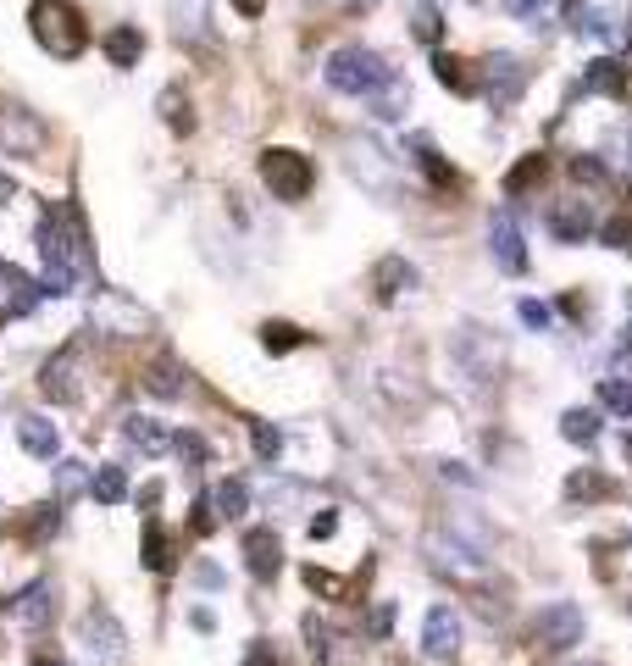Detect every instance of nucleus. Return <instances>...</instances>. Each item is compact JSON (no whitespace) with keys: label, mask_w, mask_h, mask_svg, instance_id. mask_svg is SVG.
<instances>
[{"label":"nucleus","mask_w":632,"mask_h":666,"mask_svg":"<svg viewBox=\"0 0 632 666\" xmlns=\"http://www.w3.org/2000/svg\"><path fill=\"white\" fill-rule=\"evenodd\" d=\"M261 345L273 351V356H284V351H300V345H306V333H300L295 322H266V328H261Z\"/></svg>","instance_id":"31"},{"label":"nucleus","mask_w":632,"mask_h":666,"mask_svg":"<svg viewBox=\"0 0 632 666\" xmlns=\"http://www.w3.org/2000/svg\"><path fill=\"white\" fill-rule=\"evenodd\" d=\"M433 72L444 90H456V95H478V72H467L461 56H449V50H433Z\"/></svg>","instance_id":"25"},{"label":"nucleus","mask_w":632,"mask_h":666,"mask_svg":"<svg viewBox=\"0 0 632 666\" xmlns=\"http://www.w3.org/2000/svg\"><path fill=\"white\" fill-rule=\"evenodd\" d=\"M189 628H200V633H211V628H217V617H211L206 606H195V611H189Z\"/></svg>","instance_id":"53"},{"label":"nucleus","mask_w":632,"mask_h":666,"mask_svg":"<svg viewBox=\"0 0 632 666\" xmlns=\"http://www.w3.org/2000/svg\"><path fill=\"white\" fill-rule=\"evenodd\" d=\"M83 644L95 650L101 661H123V650H128V639H123V622H117L106 606H89V611H83Z\"/></svg>","instance_id":"10"},{"label":"nucleus","mask_w":632,"mask_h":666,"mask_svg":"<svg viewBox=\"0 0 632 666\" xmlns=\"http://www.w3.org/2000/svg\"><path fill=\"white\" fill-rule=\"evenodd\" d=\"M134 500H139V512H145V517H150V512H156V506H161V483H156V478H150V483H145V489H134Z\"/></svg>","instance_id":"48"},{"label":"nucleus","mask_w":632,"mask_h":666,"mask_svg":"<svg viewBox=\"0 0 632 666\" xmlns=\"http://www.w3.org/2000/svg\"><path fill=\"white\" fill-rule=\"evenodd\" d=\"M616 145H621V150H627V161H632V139H627V134H616Z\"/></svg>","instance_id":"58"},{"label":"nucleus","mask_w":632,"mask_h":666,"mask_svg":"<svg viewBox=\"0 0 632 666\" xmlns=\"http://www.w3.org/2000/svg\"><path fill=\"white\" fill-rule=\"evenodd\" d=\"M583 95H627V67H621L616 56L588 61V72H583Z\"/></svg>","instance_id":"18"},{"label":"nucleus","mask_w":632,"mask_h":666,"mask_svg":"<svg viewBox=\"0 0 632 666\" xmlns=\"http://www.w3.org/2000/svg\"><path fill=\"white\" fill-rule=\"evenodd\" d=\"M599 239H605V244H616V250H632V211L610 217V222L599 228Z\"/></svg>","instance_id":"40"},{"label":"nucleus","mask_w":632,"mask_h":666,"mask_svg":"<svg viewBox=\"0 0 632 666\" xmlns=\"http://www.w3.org/2000/svg\"><path fill=\"white\" fill-rule=\"evenodd\" d=\"M538 7H544V0H505V12H510V18H532Z\"/></svg>","instance_id":"52"},{"label":"nucleus","mask_w":632,"mask_h":666,"mask_svg":"<svg viewBox=\"0 0 632 666\" xmlns=\"http://www.w3.org/2000/svg\"><path fill=\"white\" fill-rule=\"evenodd\" d=\"M83 483H89V467H83V461H72V456H67V461H61V467H56V500H61V506H67V500H72V494H78V489H83Z\"/></svg>","instance_id":"35"},{"label":"nucleus","mask_w":632,"mask_h":666,"mask_svg":"<svg viewBox=\"0 0 632 666\" xmlns=\"http://www.w3.org/2000/svg\"><path fill=\"white\" fill-rule=\"evenodd\" d=\"M28 28H34L39 50L45 56H61V61L83 56V45H89L83 12L72 7V0H34V7H28Z\"/></svg>","instance_id":"2"},{"label":"nucleus","mask_w":632,"mask_h":666,"mask_svg":"<svg viewBox=\"0 0 632 666\" xmlns=\"http://www.w3.org/2000/svg\"><path fill=\"white\" fill-rule=\"evenodd\" d=\"M244 566H250V577L273 583V577L284 572V539H278L273 528H250V533H244Z\"/></svg>","instance_id":"12"},{"label":"nucleus","mask_w":632,"mask_h":666,"mask_svg":"<svg viewBox=\"0 0 632 666\" xmlns=\"http://www.w3.org/2000/svg\"><path fill=\"white\" fill-rule=\"evenodd\" d=\"M0 306H7V262H0Z\"/></svg>","instance_id":"57"},{"label":"nucleus","mask_w":632,"mask_h":666,"mask_svg":"<svg viewBox=\"0 0 632 666\" xmlns=\"http://www.w3.org/2000/svg\"><path fill=\"white\" fill-rule=\"evenodd\" d=\"M572 179H577V184H605V179H610V166L594 161V156H577V161H572Z\"/></svg>","instance_id":"43"},{"label":"nucleus","mask_w":632,"mask_h":666,"mask_svg":"<svg viewBox=\"0 0 632 666\" xmlns=\"http://www.w3.org/2000/svg\"><path fill=\"white\" fill-rule=\"evenodd\" d=\"M300 628H306V650H311V661H333V633H328V622L311 611Z\"/></svg>","instance_id":"36"},{"label":"nucleus","mask_w":632,"mask_h":666,"mask_svg":"<svg viewBox=\"0 0 632 666\" xmlns=\"http://www.w3.org/2000/svg\"><path fill=\"white\" fill-rule=\"evenodd\" d=\"M195 583H200V589H222L228 577H222V566H217V561H200V566H195Z\"/></svg>","instance_id":"47"},{"label":"nucleus","mask_w":632,"mask_h":666,"mask_svg":"<svg viewBox=\"0 0 632 666\" xmlns=\"http://www.w3.org/2000/svg\"><path fill=\"white\" fill-rule=\"evenodd\" d=\"M416 161H422V173H427L433 184H444V190L456 184V166H449V161H444V156H438L427 139H416Z\"/></svg>","instance_id":"34"},{"label":"nucleus","mask_w":632,"mask_h":666,"mask_svg":"<svg viewBox=\"0 0 632 666\" xmlns=\"http://www.w3.org/2000/svg\"><path fill=\"white\" fill-rule=\"evenodd\" d=\"M172 450H177V456H184V461H189V467H200V461H206V456H211V450H206V439H200V434H172Z\"/></svg>","instance_id":"42"},{"label":"nucleus","mask_w":632,"mask_h":666,"mask_svg":"<svg viewBox=\"0 0 632 666\" xmlns=\"http://www.w3.org/2000/svg\"><path fill=\"white\" fill-rule=\"evenodd\" d=\"M583 639V606H572V600H555V606H544L532 617V644L538 650H572Z\"/></svg>","instance_id":"4"},{"label":"nucleus","mask_w":632,"mask_h":666,"mask_svg":"<svg viewBox=\"0 0 632 666\" xmlns=\"http://www.w3.org/2000/svg\"><path fill=\"white\" fill-rule=\"evenodd\" d=\"M394 617H400L394 600H378V606L367 611V633H372V639H389V633H394Z\"/></svg>","instance_id":"39"},{"label":"nucleus","mask_w":632,"mask_h":666,"mask_svg":"<svg viewBox=\"0 0 632 666\" xmlns=\"http://www.w3.org/2000/svg\"><path fill=\"white\" fill-rule=\"evenodd\" d=\"M300 577H306V583H311V589H317V595H344V577H328V572H322V566H306V572H300Z\"/></svg>","instance_id":"45"},{"label":"nucleus","mask_w":632,"mask_h":666,"mask_svg":"<svg viewBox=\"0 0 632 666\" xmlns=\"http://www.w3.org/2000/svg\"><path fill=\"white\" fill-rule=\"evenodd\" d=\"M0 150H18V156H39L45 150V123L23 106H0Z\"/></svg>","instance_id":"8"},{"label":"nucleus","mask_w":632,"mask_h":666,"mask_svg":"<svg viewBox=\"0 0 632 666\" xmlns=\"http://www.w3.org/2000/svg\"><path fill=\"white\" fill-rule=\"evenodd\" d=\"M12 200H18V179L0 173V206H12Z\"/></svg>","instance_id":"54"},{"label":"nucleus","mask_w":632,"mask_h":666,"mask_svg":"<svg viewBox=\"0 0 632 666\" xmlns=\"http://www.w3.org/2000/svg\"><path fill=\"white\" fill-rule=\"evenodd\" d=\"M139 56H145V34H139L134 23L106 28V61H112V67H139Z\"/></svg>","instance_id":"21"},{"label":"nucleus","mask_w":632,"mask_h":666,"mask_svg":"<svg viewBox=\"0 0 632 666\" xmlns=\"http://www.w3.org/2000/svg\"><path fill=\"white\" fill-rule=\"evenodd\" d=\"M244 666H278L273 644H266V639H255V644H250V655H244Z\"/></svg>","instance_id":"49"},{"label":"nucleus","mask_w":632,"mask_h":666,"mask_svg":"<svg viewBox=\"0 0 632 666\" xmlns=\"http://www.w3.org/2000/svg\"><path fill=\"white\" fill-rule=\"evenodd\" d=\"M250 445H255L261 461H278V456H284V434H278L273 423H250Z\"/></svg>","instance_id":"37"},{"label":"nucleus","mask_w":632,"mask_h":666,"mask_svg":"<svg viewBox=\"0 0 632 666\" xmlns=\"http://www.w3.org/2000/svg\"><path fill=\"white\" fill-rule=\"evenodd\" d=\"M400 112H405V83L394 78V83H389V95H378V117H383V123H394Z\"/></svg>","instance_id":"44"},{"label":"nucleus","mask_w":632,"mask_h":666,"mask_svg":"<svg viewBox=\"0 0 632 666\" xmlns=\"http://www.w3.org/2000/svg\"><path fill=\"white\" fill-rule=\"evenodd\" d=\"M211 506H217L222 523H239V517L250 512V489H244V478H222V483L211 489Z\"/></svg>","instance_id":"26"},{"label":"nucleus","mask_w":632,"mask_h":666,"mask_svg":"<svg viewBox=\"0 0 632 666\" xmlns=\"http://www.w3.org/2000/svg\"><path fill=\"white\" fill-rule=\"evenodd\" d=\"M566 500H572V506H594V500H610V478H605L599 467H577V472L566 478Z\"/></svg>","instance_id":"24"},{"label":"nucleus","mask_w":632,"mask_h":666,"mask_svg":"<svg viewBox=\"0 0 632 666\" xmlns=\"http://www.w3.org/2000/svg\"><path fill=\"white\" fill-rule=\"evenodd\" d=\"M550 228H555V239H566V244L588 239V233H594L588 200H566V206H555V211H550Z\"/></svg>","instance_id":"22"},{"label":"nucleus","mask_w":632,"mask_h":666,"mask_svg":"<svg viewBox=\"0 0 632 666\" xmlns=\"http://www.w3.org/2000/svg\"><path fill=\"white\" fill-rule=\"evenodd\" d=\"M478 90H483L494 106H510V101L527 90V72H521V61H516L510 50H494V56H483V67H478Z\"/></svg>","instance_id":"5"},{"label":"nucleus","mask_w":632,"mask_h":666,"mask_svg":"<svg viewBox=\"0 0 632 666\" xmlns=\"http://www.w3.org/2000/svg\"><path fill=\"white\" fill-rule=\"evenodd\" d=\"M561 434H566L572 445H594V439H599V411H588V405H572V411L561 416Z\"/></svg>","instance_id":"30"},{"label":"nucleus","mask_w":632,"mask_h":666,"mask_svg":"<svg viewBox=\"0 0 632 666\" xmlns=\"http://www.w3.org/2000/svg\"><path fill=\"white\" fill-rule=\"evenodd\" d=\"M233 7H239L244 18H261V12H266V0H233Z\"/></svg>","instance_id":"55"},{"label":"nucleus","mask_w":632,"mask_h":666,"mask_svg":"<svg viewBox=\"0 0 632 666\" xmlns=\"http://www.w3.org/2000/svg\"><path fill=\"white\" fill-rule=\"evenodd\" d=\"M322 78H328V90H338V95H383L394 83V67L378 50H367V45H338L328 56Z\"/></svg>","instance_id":"1"},{"label":"nucleus","mask_w":632,"mask_h":666,"mask_svg":"<svg viewBox=\"0 0 632 666\" xmlns=\"http://www.w3.org/2000/svg\"><path fill=\"white\" fill-rule=\"evenodd\" d=\"M34 666H67L61 655H34Z\"/></svg>","instance_id":"56"},{"label":"nucleus","mask_w":632,"mask_h":666,"mask_svg":"<svg viewBox=\"0 0 632 666\" xmlns=\"http://www.w3.org/2000/svg\"><path fill=\"white\" fill-rule=\"evenodd\" d=\"M422 650H427L433 661H456V655H461V617L449 611V606H433V611L422 617Z\"/></svg>","instance_id":"9"},{"label":"nucleus","mask_w":632,"mask_h":666,"mask_svg":"<svg viewBox=\"0 0 632 666\" xmlns=\"http://www.w3.org/2000/svg\"><path fill=\"white\" fill-rule=\"evenodd\" d=\"M489 250L505 273H527V233H521V217L510 206H499L489 217Z\"/></svg>","instance_id":"7"},{"label":"nucleus","mask_w":632,"mask_h":666,"mask_svg":"<svg viewBox=\"0 0 632 666\" xmlns=\"http://www.w3.org/2000/svg\"><path fill=\"white\" fill-rule=\"evenodd\" d=\"M599 405L632 423V378H605V383H599Z\"/></svg>","instance_id":"33"},{"label":"nucleus","mask_w":632,"mask_h":666,"mask_svg":"<svg viewBox=\"0 0 632 666\" xmlns=\"http://www.w3.org/2000/svg\"><path fill=\"white\" fill-rule=\"evenodd\" d=\"M338 533V512H322V517H311V539H333Z\"/></svg>","instance_id":"50"},{"label":"nucleus","mask_w":632,"mask_h":666,"mask_svg":"<svg viewBox=\"0 0 632 666\" xmlns=\"http://www.w3.org/2000/svg\"><path fill=\"white\" fill-rule=\"evenodd\" d=\"M550 179V156H527V161H516L510 173H505V195H527V190H538Z\"/></svg>","instance_id":"27"},{"label":"nucleus","mask_w":632,"mask_h":666,"mask_svg":"<svg viewBox=\"0 0 632 666\" xmlns=\"http://www.w3.org/2000/svg\"><path fill=\"white\" fill-rule=\"evenodd\" d=\"M61 512H67L61 500H45V506H34V512H28V517H23V523L12 528V533H18L23 544H45V539H50V533L61 528Z\"/></svg>","instance_id":"19"},{"label":"nucleus","mask_w":632,"mask_h":666,"mask_svg":"<svg viewBox=\"0 0 632 666\" xmlns=\"http://www.w3.org/2000/svg\"><path fill=\"white\" fill-rule=\"evenodd\" d=\"M18 445H23L28 456L50 461V456L61 450V434H56V423H45V416H18Z\"/></svg>","instance_id":"17"},{"label":"nucleus","mask_w":632,"mask_h":666,"mask_svg":"<svg viewBox=\"0 0 632 666\" xmlns=\"http://www.w3.org/2000/svg\"><path fill=\"white\" fill-rule=\"evenodd\" d=\"M123 434H128V445H134L139 456H166V450H172V428L161 423V416L134 411V416H123Z\"/></svg>","instance_id":"14"},{"label":"nucleus","mask_w":632,"mask_h":666,"mask_svg":"<svg viewBox=\"0 0 632 666\" xmlns=\"http://www.w3.org/2000/svg\"><path fill=\"white\" fill-rule=\"evenodd\" d=\"M156 112H161V123H166L172 134H189V128H195V117H189V101H184V90H177V83H172V90H161V95H156Z\"/></svg>","instance_id":"28"},{"label":"nucleus","mask_w":632,"mask_h":666,"mask_svg":"<svg viewBox=\"0 0 632 666\" xmlns=\"http://www.w3.org/2000/svg\"><path fill=\"white\" fill-rule=\"evenodd\" d=\"M372 284H378V300H394V295H405V289H422V273H416L405 256H383V262L372 267Z\"/></svg>","instance_id":"15"},{"label":"nucleus","mask_w":632,"mask_h":666,"mask_svg":"<svg viewBox=\"0 0 632 666\" xmlns=\"http://www.w3.org/2000/svg\"><path fill=\"white\" fill-rule=\"evenodd\" d=\"M516 311H521V322H527V328H538V333L550 328V306H544V300H521Z\"/></svg>","instance_id":"46"},{"label":"nucleus","mask_w":632,"mask_h":666,"mask_svg":"<svg viewBox=\"0 0 632 666\" xmlns=\"http://www.w3.org/2000/svg\"><path fill=\"white\" fill-rule=\"evenodd\" d=\"M427 561H433V572L456 577V583H478L483 577V555L472 544H461V539H449V533H427Z\"/></svg>","instance_id":"6"},{"label":"nucleus","mask_w":632,"mask_h":666,"mask_svg":"<svg viewBox=\"0 0 632 666\" xmlns=\"http://www.w3.org/2000/svg\"><path fill=\"white\" fill-rule=\"evenodd\" d=\"M156 400H177V394H184V367H177L172 356H156L150 367H145V378H139Z\"/></svg>","instance_id":"20"},{"label":"nucleus","mask_w":632,"mask_h":666,"mask_svg":"<svg viewBox=\"0 0 632 666\" xmlns=\"http://www.w3.org/2000/svg\"><path fill=\"white\" fill-rule=\"evenodd\" d=\"M39 300H45L39 278H28L23 267H12V262H7V306H0V311H7V317H28Z\"/></svg>","instance_id":"16"},{"label":"nucleus","mask_w":632,"mask_h":666,"mask_svg":"<svg viewBox=\"0 0 632 666\" xmlns=\"http://www.w3.org/2000/svg\"><path fill=\"white\" fill-rule=\"evenodd\" d=\"M89 494H95L101 506H117V500H128V472L106 461V467H101L95 478H89Z\"/></svg>","instance_id":"29"},{"label":"nucleus","mask_w":632,"mask_h":666,"mask_svg":"<svg viewBox=\"0 0 632 666\" xmlns=\"http://www.w3.org/2000/svg\"><path fill=\"white\" fill-rule=\"evenodd\" d=\"M261 184L273 190L278 200H306L311 184H317V166H311V156L273 145V150H261Z\"/></svg>","instance_id":"3"},{"label":"nucleus","mask_w":632,"mask_h":666,"mask_svg":"<svg viewBox=\"0 0 632 666\" xmlns=\"http://www.w3.org/2000/svg\"><path fill=\"white\" fill-rule=\"evenodd\" d=\"M39 394L56 400V405H72L78 400V356L72 351H61V356H50L39 367Z\"/></svg>","instance_id":"13"},{"label":"nucleus","mask_w":632,"mask_h":666,"mask_svg":"<svg viewBox=\"0 0 632 666\" xmlns=\"http://www.w3.org/2000/svg\"><path fill=\"white\" fill-rule=\"evenodd\" d=\"M139 561L150 566V572H172V539H166V528L156 523V517H145V533H139Z\"/></svg>","instance_id":"23"},{"label":"nucleus","mask_w":632,"mask_h":666,"mask_svg":"<svg viewBox=\"0 0 632 666\" xmlns=\"http://www.w3.org/2000/svg\"><path fill=\"white\" fill-rule=\"evenodd\" d=\"M172 18H177V34L184 39H206V0H172Z\"/></svg>","instance_id":"32"},{"label":"nucleus","mask_w":632,"mask_h":666,"mask_svg":"<svg viewBox=\"0 0 632 666\" xmlns=\"http://www.w3.org/2000/svg\"><path fill=\"white\" fill-rule=\"evenodd\" d=\"M438 472H444L449 483H472V472H467L461 461H438Z\"/></svg>","instance_id":"51"},{"label":"nucleus","mask_w":632,"mask_h":666,"mask_svg":"<svg viewBox=\"0 0 632 666\" xmlns=\"http://www.w3.org/2000/svg\"><path fill=\"white\" fill-rule=\"evenodd\" d=\"M411 34H416V39H422V45H433V50H438V39H444V18H438V12H427V7H422V12H416V18H411Z\"/></svg>","instance_id":"38"},{"label":"nucleus","mask_w":632,"mask_h":666,"mask_svg":"<svg viewBox=\"0 0 632 666\" xmlns=\"http://www.w3.org/2000/svg\"><path fill=\"white\" fill-rule=\"evenodd\" d=\"M217 523H222V517H217V506H211V494H200L195 506H189V528H195V533L206 539V533H211Z\"/></svg>","instance_id":"41"},{"label":"nucleus","mask_w":632,"mask_h":666,"mask_svg":"<svg viewBox=\"0 0 632 666\" xmlns=\"http://www.w3.org/2000/svg\"><path fill=\"white\" fill-rule=\"evenodd\" d=\"M0 611H12L18 617V628H50V617H56V600H50V583L45 577H34L23 595H12V600H0Z\"/></svg>","instance_id":"11"}]
</instances>
